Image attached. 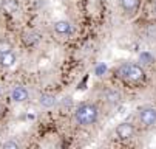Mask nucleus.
Wrapping results in <instances>:
<instances>
[{"mask_svg":"<svg viewBox=\"0 0 156 149\" xmlns=\"http://www.w3.org/2000/svg\"><path fill=\"white\" fill-rule=\"evenodd\" d=\"M8 51H12V47L8 40H0V54H5Z\"/></svg>","mask_w":156,"mask_h":149,"instance_id":"nucleus-13","label":"nucleus"},{"mask_svg":"<svg viewBox=\"0 0 156 149\" xmlns=\"http://www.w3.org/2000/svg\"><path fill=\"white\" fill-rule=\"evenodd\" d=\"M121 99H122V96H121V93H119L118 90L111 89V90H107V92H105V101L110 102V104L116 106V104L121 102Z\"/></svg>","mask_w":156,"mask_h":149,"instance_id":"nucleus-10","label":"nucleus"},{"mask_svg":"<svg viewBox=\"0 0 156 149\" xmlns=\"http://www.w3.org/2000/svg\"><path fill=\"white\" fill-rule=\"evenodd\" d=\"M98 117H99L98 107L94 104H90V102L80 104L74 110V120L79 126H91L98 121Z\"/></svg>","mask_w":156,"mask_h":149,"instance_id":"nucleus-1","label":"nucleus"},{"mask_svg":"<svg viewBox=\"0 0 156 149\" xmlns=\"http://www.w3.org/2000/svg\"><path fill=\"white\" fill-rule=\"evenodd\" d=\"M3 147H5V149H17V147H19V143L14 141V140H8V141L3 143Z\"/></svg>","mask_w":156,"mask_h":149,"instance_id":"nucleus-14","label":"nucleus"},{"mask_svg":"<svg viewBox=\"0 0 156 149\" xmlns=\"http://www.w3.org/2000/svg\"><path fill=\"white\" fill-rule=\"evenodd\" d=\"M138 118H139L141 124L145 127L154 126L156 124V107H153V106H144V107L139 109Z\"/></svg>","mask_w":156,"mask_h":149,"instance_id":"nucleus-3","label":"nucleus"},{"mask_svg":"<svg viewBox=\"0 0 156 149\" xmlns=\"http://www.w3.org/2000/svg\"><path fill=\"white\" fill-rule=\"evenodd\" d=\"M54 31L59 36H68L71 34V24L68 20H57L54 24Z\"/></svg>","mask_w":156,"mask_h":149,"instance_id":"nucleus-6","label":"nucleus"},{"mask_svg":"<svg viewBox=\"0 0 156 149\" xmlns=\"http://www.w3.org/2000/svg\"><path fill=\"white\" fill-rule=\"evenodd\" d=\"M118 75H119L124 81H127V82H135V84L142 82V81L145 79V70H144L141 65H138V64H130V62L122 64V65L118 69Z\"/></svg>","mask_w":156,"mask_h":149,"instance_id":"nucleus-2","label":"nucleus"},{"mask_svg":"<svg viewBox=\"0 0 156 149\" xmlns=\"http://www.w3.org/2000/svg\"><path fill=\"white\" fill-rule=\"evenodd\" d=\"M39 40H40V34L36 33V31H30V33L23 34V42L27 45H36Z\"/></svg>","mask_w":156,"mask_h":149,"instance_id":"nucleus-12","label":"nucleus"},{"mask_svg":"<svg viewBox=\"0 0 156 149\" xmlns=\"http://www.w3.org/2000/svg\"><path fill=\"white\" fill-rule=\"evenodd\" d=\"M153 11H154V13H156V2H154V3H153Z\"/></svg>","mask_w":156,"mask_h":149,"instance_id":"nucleus-15","label":"nucleus"},{"mask_svg":"<svg viewBox=\"0 0 156 149\" xmlns=\"http://www.w3.org/2000/svg\"><path fill=\"white\" fill-rule=\"evenodd\" d=\"M121 6L127 14H133L139 8V0H121Z\"/></svg>","mask_w":156,"mask_h":149,"instance_id":"nucleus-8","label":"nucleus"},{"mask_svg":"<svg viewBox=\"0 0 156 149\" xmlns=\"http://www.w3.org/2000/svg\"><path fill=\"white\" fill-rule=\"evenodd\" d=\"M56 102H57V99H56V96L51 95V93H42V95L39 96V104L42 106V107L50 109V107H53V106H56Z\"/></svg>","mask_w":156,"mask_h":149,"instance_id":"nucleus-7","label":"nucleus"},{"mask_svg":"<svg viewBox=\"0 0 156 149\" xmlns=\"http://www.w3.org/2000/svg\"><path fill=\"white\" fill-rule=\"evenodd\" d=\"M116 134L121 140H130L135 135V126L131 123H121L116 127Z\"/></svg>","mask_w":156,"mask_h":149,"instance_id":"nucleus-4","label":"nucleus"},{"mask_svg":"<svg viewBox=\"0 0 156 149\" xmlns=\"http://www.w3.org/2000/svg\"><path fill=\"white\" fill-rule=\"evenodd\" d=\"M11 99L16 101V102H23L28 99V90L22 86H16L12 90H11Z\"/></svg>","mask_w":156,"mask_h":149,"instance_id":"nucleus-5","label":"nucleus"},{"mask_svg":"<svg viewBox=\"0 0 156 149\" xmlns=\"http://www.w3.org/2000/svg\"><path fill=\"white\" fill-rule=\"evenodd\" d=\"M2 8L6 14H14L19 9V2L17 0H3L2 2Z\"/></svg>","mask_w":156,"mask_h":149,"instance_id":"nucleus-11","label":"nucleus"},{"mask_svg":"<svg viewBox=\"0 0 156 149\" xmlns=\"http://www.w3.org/2000/svg\"><path fill=\"white\" fill-rule=\"evenodd\" d=\"M16 54L12 53V51H8V53H5V54H0V65L2 67H12L14 64H16Z\"/></svg>","mask_w":156,"mask_h":149,"instance_id":"nucleus-9","label":"nucleus"}]
</instances>
